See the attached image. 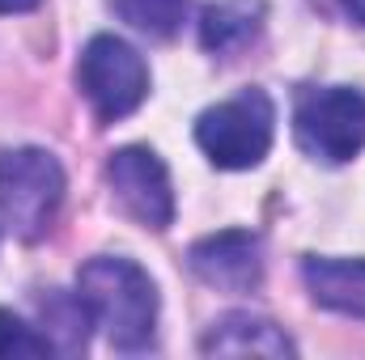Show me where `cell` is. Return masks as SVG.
<instances>
[{"label": "cell", "instance_id": "8fae6325", "mask_svg": "<svg viewBox=\"0 0 365 360\" xmlns=\"http://www.w3.org/2000/svg\"><path fill=\"white\" fill-rule=\"evenodd\" d=\"M255 30H259V21H255L251 9H242V4H208L204 21H200V43L208 51H217V55H230V51L247 47L255 38Z\"/></svg>", "mask_w": 365, "mask_h": 360}, {"label": "cell", "instance_id": "6da1fadb", "mask_svg": "<svg viewBox=\"0 0 365 360\" xmlns=\"http://www.w3.org/2000/svg\"><path fill=\"white\" fill-rule=\"evenodd\" d=\"M77 301L115 352H145L158 331V284L123 255H98L77 271Z\"/></svg>", "mask_w": 365, "mask_h": 360}, {"label": "cell", "instance_id": "9c48e42d", "mask_svg": "<svg viewBox=\"0 0 365 360\" xmlns=\"http://www.w3.org/2000/svg\"><path fill=\"white\" fill-rule=\"evenodd\" d=\"M302 280H306V292L319 309L365 322V259L306 255L302 259Z\"/></svg>", "mask_w": 365, "mask_h": 360}, {"label": "cell", "instance_id": "9a60e30c", "mask_svg": "<svg viewBox=\"0 0 365 360\" xmlns=\"http://www.w3.org/2000/svg\"><path fill=\"white\" fill-rule=\"evenodd\" d=\"M340 9H344L357 26H365V0H340Z\"/></svg>", "mask_w": 365, "mask_h": 360}, {"label": "cell", "instance_id": "7c38bea8", "mask_svg": "<svg viewBox=\"0 0 365 360\" xmlns=\"http://www.w3.org/2000/svg\"><path fill=\"white\" fill-rule=\"evenodd\" d=\"M115 17L149 38H175L187 21L191 0H110Z\"/></svg>", "mask_w": 365, "mask_h": 360}, {"label": "cell", "instance_id": "ba28073f", "mask_svg": "<svg viewBox=\"0 0 365 360\" xmlns=\"http://www.w3.org/2000/svg\"><path fill=\"white\" fill-rule=\"evenodd\" d=\"M200 352L208 356H297V344L284 335V327H276L272 318H259V314H221L204 339H200Z\"/></svg>", "mask_w": 365, "mask_h": 360}, {"label": "cell", "instance_id": "8992f818", "mask_svg": "<svg viewBox=\"0 0 365 360\" xmlns=\"http://www.w3.org/2000/svg\"><path fill=\"white\" fill-rule=\"evenodd\" d=\"M106 186H110V199L119 203V212L132 216L140 229L162 233V229L175 225L170 170L153 149H145V144L115 149L106 157Z\"/></svg>", "mask_w": 365, "mask_h": 360}, {"label": "cell", "instance_id": "5bb4252c", "mask_svg": "<svg viewBox=\"0 0 365 360\" xmlns=\"http://www.w3.org/2000/svg\"><path fill=\"white\" fill-rule=\"evenodd\" d=\"M38 9V0H0V13H30Z\"/></svg>", "mask_w": 365, "mask_h": 360}, {"label": "cell", "instance_id": "30bf717a", "mask_svg": "<svg viewBox=\"0 0 365 360\" xmlns=\"http://www.w3.org/2000/svg\"><path fill=\"white\" fill-rule=\"evenodd\" d=\"M38 331L51 339L56 352H64V356L81 352L86 339H90V314L77 301V292H47V301H43V327Z\"/></svg>", "mask_w": 365, "mask_h": 360}, {"label": "cell", "instance_id": "7a4b0ae2", "mask_svg": "<svg viewBox=\"0 0 365 360\" xmlns=\"http://www.w3.org/2000/svg\"><path fill=\"white\" fill-rule=\"evenodd\" d=\"M64 166L47 149H4L0 153V225L21 242H43L64 208Z\"/></svg>", "mask_w": 365, "mask_h": 360}, {"label": "cell", "instance_id": "4fadbf2b", "mask_svg": "<svg viewBox=\"0 0 365 360\" xmlns=\"http://www.w3.org/2000/svg\"><path fill=\"white\" fill-rule=\"evenodd\" d=\"M51 352L56 348L38 327H30L13 309H0V356H51Z\"/></svg>", "mask_w": 365, "mask_h": 360}, {"label": "cell", "instance_id": "3957f363", "mask_svg": "<svg viewBox=\"0 0 365 360\" xmlns=\"http://www.w3.org/2000/svg\"><path fill=\"white\" fill-rule=\"evenodd\" d=\"M276 136V106L264 90H242L195 119V144L217 170H255Z\"/></svg>", "mask_w": 365, "mask_h": 360}, {"label": "cell", "instance_id": "52a82bcc", "mask_svg": "<svg viewBox=\"0 0 365 360\" xmlns=\"http://www.w3.org/2000/svg\"><path fill=\"white\" fill-rule=\"evenodd\" d=\"M187 268L217 292H255L264 284V242L251 229H221L191 242Z\"/></svg>", "mask_w": 365, "mask_h": 360}, {"label": "cell", "instance_id": "277c9868", "mask_svg": "<svg viewBox=\"0 0 365 360\" xmlns=\"http://www.w3.org/2000/svg\"><path fill=\"white\" fill-rule=\"evenodd\" d=\"M293 136L302 153L327 166H344L365 149V93L353 85L306 90L293 110Z\"/></svg>", "mask_w": 365, "mask_h": 360}, {"label": "cell", "instance_id": "5b68a950", "mask_svg": "<svg viewBox=\"0 0 365 360\" xmlns=\"http://www.w3.org/2000/svg\"><path fill=\"white\" fill-rule=\"evenodd\" d=\"M77 85L93 106V115L102 123H115L128 119L149 97V64L132 43L115 34H93L77 60Z\"/></svg>", "mask_w": 365, "mask_h": 360}]
</instances>
